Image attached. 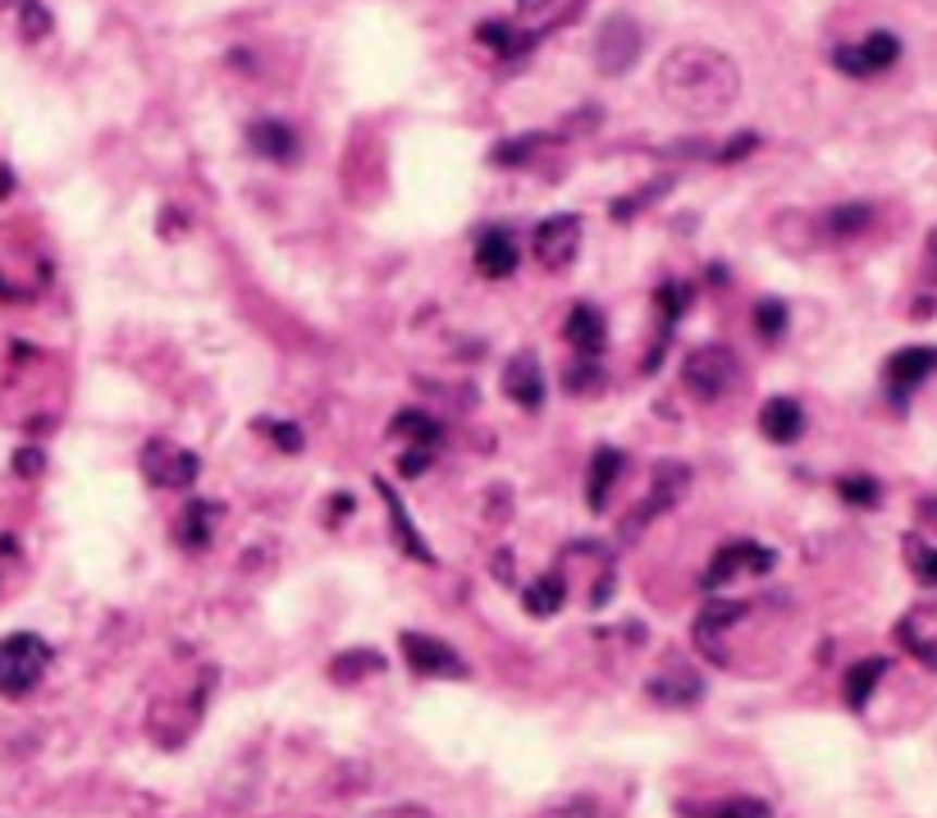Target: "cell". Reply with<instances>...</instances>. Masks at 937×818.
I'll return each mask as SVG.
<instances>
[{"label": "cell", "instance_id": "ffe728a7", "mask_svg": "<svg viewBox=\"0 0 937 818\" xmlns=\"http://www.w3.org/2000/svg\"><path fill=\"white\" fill-rule=\"evenodd\" d=\"M933 370H937V348H901L887 357V385L897 398H905L910 389H920Z\"/></svg>", "mask_w": 937, "mask_h": 818}, {"label": "cell", "instance_id": "277c9868", "mask_svg": "<svg viewBox=\"0 0 937 818\" xmlns=\"http://www.w3.org/2000/svg\"><path fill=\"white\" fill-rule=\"evenodd\" d=\"M138 467L155 490H192L197 476H202V457L184 444H174V439H147L138 453Z\"/></svg>", "mask_w": 937, "mask_h": 818}, {"label": "cell", "instance_id": "4fadbf2b", "mask_svg": "<svg viewBox=\"0 0 937 818\" xmlns=\"http://www.w3.org/2000/svg\"><path fill=\"white\" fill-rule=\"evenodd\" d=\"M522 261V248H517V234L508 225H485L480 238H476V270L485 279H508L517 270Z\"/></svg>", "mask_w": 937, "mask_h": 818}, {"label": "cell", "instance_id": "7c38bea8", "mask_svg": "<svg viewBox=\"0 0 937 818\" xmlns=\"http://www.w3.org/2000/svg\"><path fill=\"white\" fill-rule=\"evenodd\" d=\"M503 398H512L522 412L545 407V362L535 352H512L503 362Z\"/></svg>", "mask_w": 937, "mask_h": 818}, {"label": "cell", "instance_id": "5b68a950", "mask_svg": "<svg viewBox=\"0 0 937 818\" xmlns=\"http://www.w3.org/2000/svg\"><path fill=\"white\" fill-rule=\"evenodd\" d=\"M645 51V33L632 14H609L595 33V70L604 78H622L636 70V60Z\"/></svg>", "mask_w": 937, "mask_h": 818}, {"label": "cell", "instance_id": "8992f818", "mask_svg": "<svg viewBox=\"0 0 937 818\" xmlns=\"http://www.w3.org/2000/svg\"><path fill=\"white\" fill-rule=\"evenodd\" d=\"M389 435H393V439H412L408 453L398 457V471H403V476H421V471H426L430 462L439 457V444H443V426L435 421L430 412H421V407L398 412L393 426H389Z\"/></svg>", "mask_w": 937, "mask_h": 818}, {"label": "cell", "instance_id": "4dcf8cb0", "mask_svg": "<svg viewBox=\"0 0 937 818\" xmlns=\"http://www.w3.org/2000/svg\"><path fill=\"white\" fill-rule=\"evenodd\" d=\"M609 380H604V370L595 366V357H586V362H576L567 375H563V389L567 393H576V398H590V393H599Z\"/></svg>", "mask_w": 937, "mask_h": 818}, {"label": "cell", "instance_id": "b9f144b4", "mask_svg": "<svg viewBox=\"0 0 937 818\" xmlns=\"http://www.w3.org/2000/svg\"><path fill=\"white\" fill-rule=\"evenodd\" d=\"M545 818H599V814H595V805H590V801H567V805L549 809Z\"/></svg>", "mask_w": 937, "mask_h": 818}, {"label": "cell", "instance_id": "44dd1931", "mask_svg": "<svg viewBox=\"0 0 937 818\" xmlns=\"http://www.w3.org/2000/svg\"><path fill=\"white\" fill-rule=\"evenodd\" d=\"M654 302H659V312H663V329H659V348L645 357V370H654L659 362H663V348H667V339H673V325L690 312V284H682V279H663L659 284V293H654Z\"/></svg>", "mask_w": 937, "mask_h": 818}, {"label": "cell", "instance_id": "cb8c5ba5", "mask_svg": "<svg viewBox=\"0 0 937 818\" xmlns=\"http://www.w3.org/2000/svg\"><path fill=\"white\" fill-rule=\"evenodd\" d=\"M522 604H526V613H530V617H553L558 608L567 604V577H563L558 567H553V571H545V577L535 581V586H526Z\"/></svg>", "mask_w": 937, "mask_h": 818}, {"label": "cell", "instance_id": "ee69618b", "mask_svg": "<svg viewBox=\"0 0 937 818\" xmlns=\"http://www.w3.org/2000/svg\"><path fill=\"white\" fill-rule=\"evenodd\" d=\"M512 5H517L522 14H540V10H549L553 0H512Z\"/></svg>", "mask_w": 937, "mask_h": 818}, {"label": "cell", "instance_id": "d590c367", "mask_svg": "<svg viewBox=\"0 0 937 818\" xmlns=\"http://www.w3.org/2000/svg\"><path fill=\"white\" fill-rule=\"evenodd\" d=\"M540 142H545V138H535V133H530V138H517V142H499V147H495V156H489V161H495V165H522V161H526V151H535Z\"/></svg>", "mask_w": 937, "mask_h": 818}, {"label": "cell", "instance_id": "f6af8a7d", "mask_svg": "<svg viewBox=\"0 0 937 818\" xmlns=\"http://www.w3.org/2000/svg\"><path fill=\"white\" fill-rule=\"evenodd\" d=\"M495 577H499V581H512V554H499V558H495Z\"/></svg>", "mask_w": 937, "mask_h": 818}, {"label": "cell", "instance_id": "74e56055", "mask_svg": "<svg viewBox=\"0 0 937 818\" xmlns=\"http://www.w3.org/2000/svg\"><path fill=\"white\" fill-rule=\"evenodd\" d=\"M754 147H760V133H736L732 142H723V147H719V156H713V161H723V165H736V161H741L746 151H754Z\"/></svg>", "mask_w": 937, "mask_h": 818}, {"label": "cell", "instance_id": "52a82bcc", "mask_svg": "<svg viewBox=\"0 0 937 818\" xmlns=\"http://www.w3.org/2000/svg\"><path fill=\"white\" fill-rule=\"evenodd\" d=\"M686 484H690V471L686 467H677V462H659L654 467V484H650V494H645L632 513H627V526H622V536H640L650 521H659L667 507H677V499L686 494Z\"/></svg>", "mask_w": 937, "mask_h": 818}, {"label": "cell", "instance_id": "2e32d148", "mask_svg": "<svg viewBox=\"0 0 937 818\" xmlns=\"http://www.w3.org/2000/svg\"><path fill=\"white\" fill-rule=\"evenodd\" d=\"M220 513H225L220 503H211V499H192V503L184 507V513L174 517V544H178V549H188V554H202V549L211 544V536H215Z\"/></svg>", "mask_w": 937, "mask_h": 818}, {"label": "cell", "instance_id": "e0dca14e", "mask_svg": "<svg viewBox=\"0 0 937 818\" xmlns=\"http://www.w3.org/2000/svg\"><path fill=\"white\" fill-rule=\"evenodd\" d=\"M563 339L576 348V357H599V352H604V343H609V320H604V312H599V306H590V302H576L572 312H567Z\"/></svg>", "mask_w": 937, "mask_h": 818}, {"label": "cell", "instance_id": "5bb4252c", "mask_svg": "<svg viewBox=\"0 0 937 818\" xmlns=\"http://www.w3.org/2000/svg\"><path fill=\"white\" fill-rule=\"evenodd\" d=\"M645 695L667 704V709H690V704L704 700V677L690 668V663H667L650 687H645Z\"/></svg>", "mask_w": 937, "mask_h": 818}, {"label": "cell", "instance_id": "30bf717a", "mask_svg": "<svg viewBox=\"0 0 937 818\" xmlns=\"http://www.w3.org/2000/svg\"><path fill=\"white\" fill-rule=\"evenodd\" d=\"M897 60H901L897 33H869L864 41H841V47L833 51V64L841 74H851V78H874V74L891 70Z\"/></svg>", "mask_w": 937, "mask_h": 818}, {"label": "cell", "instance_id": "f546056e", "mask_svg": "<svg viewBox=\"0 0 937 818\" xmlns=\"http://www.w3.org/2000/svg\"><path fill=\"white\" fill-rule=\"evenodd\" d=\"M787 302H777V298H764V302H754V335H760L764 343H777L787 335Z\"/></svg>", "mask_w": 937, "mask_h": 818}, {"label": "cell", "instance_id": "484cf974", "mask_svg": "<svg viewBox=\"0 0 937 818\" xmlns=\"http://www.w3.org/2000/svg\"><path fill=\"white\" fill-rule=\"evenodd\" d=\"M682 814L686 818H773V805L769 801H754V795H727V801L690 805Z\"/></svg>", "mask_w": 937, "mask_h": 818}, {"label": "cell", "instance_id": "d4e9b609", "mask_svg": "<svg viewBox=\"0 0 937 818\" xmlns=\"http://www.w3.org/2000/svg\"><path fill=\"white\" fill-rule=\"evenodd\" d=\"M746 617V604H732V600H709L704 604V613L696 617V645L709 654L713 650V635L719 631H727L732 622H741Z\"/></svg>", "mask_w": 937, "mask_h": 818}, {"label": "cell", "instance_id": "6da1fadb", "mask_svg": "<svg viewBox=\"0 0 937 818\" xmlns=\"http://www.w3.org/2000/svg\"><path fill=\"white\" fill-rule=\"evenodd\" d=\"M659 97L686 119H719L741 97V70L713 47H677L659 64Z\"/></svg>", "mask_w": 937, "mask_h": 818}, {"label": "cell", "instance_id": "8d00e7d4", "mask_svg": "<svg viewBox=\"0 0 937 818\" xmlns=\"http://www.w3.org/2000/svg\"><path fill=\"white\" fill-rule=\"evenodd\" d=\"M901 645H905L914 658H924L928 668H937V645H933V640H924L920 631H914V622H910V617L901 622Z\"/></svg>", "mask_w": 937, "mask_h": 818}, {"label": "cell", "instance_id": "ba28073f", "mask_svg": "<svg viewBox=\"0 0 937 818\" xmlns=\"http://www.w3.org/2000/svg\"><path fill=\"white\" fill-rule=\"evenodd\" d=\"M403 658H408V668L416 672V677H443V681H466L472 677V668H466V658L453 650V645H443L439 635H421V631H403Z\"/></svg>", "mask_w": 937, "mask_h": 818}, {"label": "cell", "instance_id": "1f68e13d", "mask_svg": "<svg viewBox=\"0 0 937 818\" xmlns=\"http://www.w3.org/2000/svg\"><path fill=\"white\" fill-rule=\"evenodd\" d=\"M905 563H910V571L920 577L924 586H937V549L933 544H924L920 536H910L905 540Z\"/></svg>", "mask_w": 937, "mask_h": 818}, {"label": "cell", "instance_id": "7a4b0ae2", "mask_svg": "<svg viewBox=\"0 0 937 818\" xmlns=\"http://www.w3.org/2000/svg\"><path fill=\"white\" fill-rule=\"evenodd\" d=\"M51 645L37 631H14L0 640V695L24 700L41 687V677L51 668Z\"/></svg>", "mask_w": 937, "mask_h": 818}, {"label": "cell", "instance_id": "836d02e7", "mask_svg": "<svg viewBox=\"0 0 937 818\" xmlns=\"http://www.w3.org/2000/svg\"><path fill=\"white\" fill-rule=\"evenodd\" d=\"M673 188V179H654V184H645V188H636V197H622V202H613V219H632L640 206H650V202H659V197Z\"/></svg>", "mask_w": 937, "mask_h": 818}, {"label": "cell", "instance_id": "8fae6325", "mask_svg": "<svg viewBox=\"0 0 937 818\" xmlns=\"http://www.w3.org/2000/svg\"><path fill=\"white\" fill-rule=\"evenodd\" d=\"M530 248H535V261H540L545 270H567L572 256L582 252V215H567L563 211V215L540 219V225H535Z\"/></svg>", "mask_w": 937, "mask_h": 818}, {"label": "cell", "instance_id": "9a60e30c", "mask_svg": "<svg viewBox=\"0 0 937 818\" xmlns=\"http://www.w3.org/2000/svg\"><path fill=\"white\" fill-rule=\"evenodd\" d=\"M248 147L257 151L261 161H271V165H293L298 151H302L298 133L288 128L284 119H275V115H265V119H252V124H248Z\"/></svg>", "mask_w": 937, "mask_h": 818}, {"label": "cell", "instance_id": "ac0fdd59", "mask_svg": "<svg viewBox=\"0 0 937 818\" xmlns=\"http://www.w3.org/2000/svg\"><path fill=\"white\" fill-rule=\"evenodd\" d=\"M375 490H380V499H385V507H389V536H393V544L403 549V554H408L412 563H435V549L416 536V526H412V517H408L403 499L393 494V484L375 476Z\"/></svg>", "mask_w": 937, "mask_h": 818}, {"label": "cell", "instance_id": "83f0119b", "mask_svg": "<svg viewBox=\"0 0 937 818\" xmlns=\"http://www.w3.org/2000/svg\"><path fill=\"white\" fill-rule=\"evenodd\" d=\"M823 225H828V238H855V234H864L869 225H874V206H864V202L833 206Z\"/></svg>", "mask_w": 937, "mask_h": 818}, {"label": "cell", "instance_id": "d6a6232c", "mask_svg": "<svg viewBox=\"0 0 937 818\" xmlns=\"http://www.w3.org/2000/svg\"><path fill=\"white\" fill-rule=\"evenodd\" d=\"M837 494H841L846 503H855V507H874V503L883 499V490H878L874 476H841V480H837Z\"/></svg>", "mask_w": 937, "mask_h": 818}, {"label": "cell", "instance_id": "7bdbcfd3", "mask_svg": "<svg viewBox=\"0 0 937 818\" xmlns=\"http://www.w3.org/2000/svg\"><path fill=\"white\" fill-rule=\"evenodd\" d=\"M920 521L937 530V499H924V503H920Z\"/></svg>", "mask_w": 937, "mask_h": 818}, {"label": "cell", "instance_id": "f35d334b", "mask_svg": "<svg viewBox=\"0 0 937 818\" xmlns=\"http://www.w3.org/2000/svg\"><path fill=\"white\" fill-rule=\"evenodd\" d=\"M261 430L271 435L284 453H302V430H298V426H288V421H265Z\"/></svg>", "mask_w": 937, "mask_h": 818}, {"label": "cell", "instance_id": "ab89813d", "mask_svg": "<svg viewBox=\"0 0 937 818\" xmlns=\"http://www.w3.org/2000/svg\"><path fill=\"white\" fill-rule=\"evenodd\" d=\"M366 818H435V809H426V805H389V809H375Z\"/></svg>", "mask_w": 937, "mask_h": 818}, {"label": "cell", "instance_id": "e575fe53", "mask_svg": "<svg viewBox=\"0 0 937 818\" xmlns=\"http://www.w3.org/2000/svg\"><path fill=\"white\" fill-rule=\"evenodd\" d=\"M18 14H24V37H28V41H37V37L51 33V10L41 5V0H24V5H18Z\"/></svg>", "mask_w": 937, "mask_h": 818}, {"label": "cell", "instance_id": "d6986e66", "mask_svg": "<svg viewBox=\"0 0 937 818\" xmlns=\"http://www.w3.org/2000/svg\"><path fill=\"white\" fill-rule=\"evenodd\" d=\"M622 471H627V457H622V449L599 444L590 453V471H586V503H590V513H604V507H609V494H613V484H617Z\"/></svg>", "mask_w": 937, "mask_h": 818}, {"label": "cell", "instance_id": "f1b7e54d", "mask_svg": "<svg viewBox=\"0 0 937 818\" xmlns=\"http://www.w3.org/2000/svg\"><path fill=\"white\" fill-rule=\"evenodd\" d=\"M380 668H385V658L375 650H348V654H339L329 663V677L339 681V687H348L352 677H366V672H380Z\"/></svg>", "mask_w": 937, "mask_h": 818}, {"label": "cell", "instance_id": "3957f363", "mask_svg": "<svg viewBox=\"0 0 937 818\" xmlns=\"http://www.w3.org/2000/svg\"><path fill=\"white\" fill-rule=\"evenodd\" d=\"M682 389L690 398H700V403H719V398L736 393L741 389V362H736V352L723 343L690 348L682 362Z\"/></svg>", "mask_w": 937, "mask_h": 818}, {"label": "cell", "instance_id": "60d3db41", "mask_svg": "<svg viewBox=\"0 0 937 818\" xmlns=\"http://www.w3.org/2000/svg\"><path fill=\"white\" fill-rule=\"evenodd\" d=\"M41 467H47L41 449H18V457H14V471H18V476H37Z\"/></svg>", "mask_w": 937, "mask_h": 818}, {"label": "cell", "instance_id": "603a6c76", "mask_svg": "<svg viewBox=\"0 0 937 818\" xmlns=\"http://www.w3.org/2000/svg\"><path fill=\"white\" fill-rule=\"evenodd\" d=\"M476 37H480V47H489L503 60H517V55H526L535 47V41H540V33H522V28L503 24V18H489V24H480Z\"/></svg>", "mask_w": 937, "mask_h": 818}, {"label": "cell", "instance_id": "7402d4cb", "mask_svg": "<svg viewBox=\"0 0 937 818\" xmlns=\"http://www.w3.org/2000/svg\"><path fill=\"white\" fill-rule=\"evenodd\" d=\"M760 430L773 444H796L805 435V412H800L796 398H769L760 407Z\"/></svg>", "mask_w": 937, "mask_h": 818}, {"label": "cell", "instance_id": "4316f807", "mask_svg": "<svg viewBox=\"0 0 937 818\" xmlns=\"http://www.w3.org/2000/svg\"><path fill=\"white\" fill-rule=\"evenodd\" d=\"M883 672H887V658H864V663H855V668L846 672V704H851L855 714L869 704V695H874Z\"/></svg>", "mask_w": 937, "mask_h": 818}, {"label": "cell", "instance_id": "7dc6e473", "mask_svg": "<svg viewBox=\"0 0 937 818\" xmlns=\"http://www.w3.org/2000/svg\"><path fill=\"white\" fill-rule=\"evenodd\" d=\"M928 256L937 261V229H933V238H928Z\"/></svg>", "mask_w": 937, "mask_h": 818}, {"label": "cell", "instance_id": "9c48e42d", "mask_svg": "<svg viewBox=\"0 0 937 818\" xmlns=\"http://www.w3.org/2000/svg\"><path fill=\"white\" fill-rule=\"evenodd\" d=\"M773 563H777V554H773L769 544H760V540H732L723 549H713L709 571H704V590H719V586L741 577V571H750V577H764V571H773Z\"/></svg>", "mask_w": 937, "mask_h": 818}, {"label": "cell", "instance_id": "bcb514c9", "mask_svg": "<svg viewBox=\"0 0 937 818\" xmlns=\"http://www.w3.org/2000/svg\"><path fill=\"white\" fill-rule=\"evenodd\" d=\"M10 188H14V174H10L5 165H0V197H10Z\"/></svg>", "mask_w": 937, "mask_h": 818}]
</instances>
